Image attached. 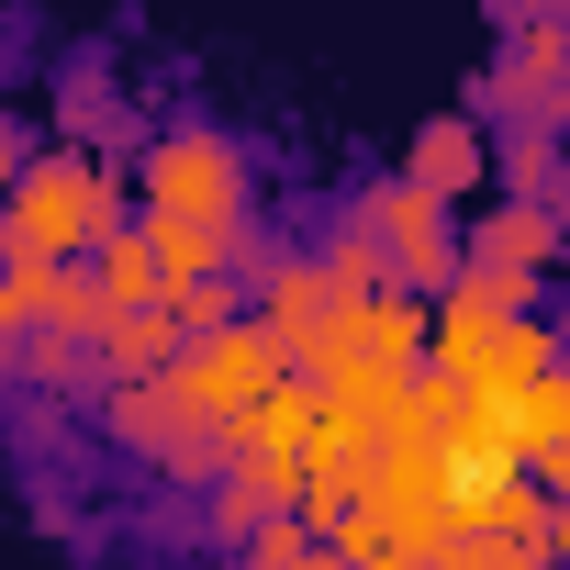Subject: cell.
Wrapping results in <instances>:
<instances>
[{"instance_id":"cell-10","label":"cell","mask_w":570,"mask_h":570,"mask_svg":"<svg viewBox=\"0 0 570 570\" xmlns=\"http://www.w3.org/2000/svg\"><path fill=\"white\" fill-rule=\"evenodd\" d=\"M559 235H570V213L503 202V213H481V224H470V279H537V268L559 257Z\"/></svg>"},{"instance_id":"cell-14","label":"cell","mask_w":570,"mask_h":570,"mask_svg":"<svg viewBox=\"0 0 570 570\" xmlns=\"http://www.w3.org/2000/svg\"><path fill=\"white\" fill-rule=\"evenodd\" d=\"M492 179H503V202H537V213H570V168H559V135H503Z\"/></svg>"},{"instance_id":"cell-5","label":"cell","mask_w":570,"mask_h":570,"mask_svg":"<svg viewBox=\"0 0 570 570\" xmlns=\"http://www.w3.org/2000/svg\"><path fill=\"white\" fill-rule=\"evenodd\" d=\"M481 112H503V135H559L570 124V23L514 12L503 23V68L481 79Z\"/></svg>"},{"instance_id":"cell-3","label":"cell","mask_w":570,"mask_h":570,"mask_svg":"<svg viewBox=\"0 0 570 570\" xmlns=\"http://www.w3.org/2000/svg\"><path fill=\"white\" fill-rule=\"evenodd\" d=\"M146 224H246V146L224 124H168L146 146Z\"/></svg>"},{"instance_id":"cell-6","label":"cell","mask_w":570,"mask_h":570,"mask_svg":"<svg viewBox=\"0 0 570 570\" xmlns=\"http://www.w3.org/2000/svg\"><path fill=\"white\" fill-rule=\"evenodd\" d=\"M112 436L146 448L168 481H224V470H235V436L202 425V414L179 403V381H135V392H112Z\"/></svg>"},{"instance_id":"cell-1","label":"cell","mask_w":570,"mask_h":570,"mask_svg":"<svg viewBox=\"0 0 570 570\" xmlns=\"http://www.w3.org/2000/svg\"><path fill=\"white\" fill-rule=\"evenodd\" d=\"M124 235V168L112 157H79V146H46L0 213V268H90L101 246Z\"/></svg>"},{"instance_id":"cell-19","label":"cell","mask_w":570,"mask_h":570,"mask_svg":"<svg viewBox=\"0 0 570 570\" xmlns=\"http://www.w3.org/2000/svg\"><path fill=\"white\" fill-rule=\"evenodd\" d=\"M503 570H559V559H537V548H514V559H503Z\"/></svg>"},{"instance_id":"cell-11","label":"cell","mask_w":570,"mask_h":570,"mask_svg":"<svg viewBox=\"0 0 570 570\" xmlns=\"http://www.w3.org/2000/svg\"><path fill=\"white\" fill-rule=\"evenodd\" d=\"M57 146H79V157H112V168H124V146H146V135H135V112L112 101V79H101V68H68V79H57Z\"/></svg>"},{"instance_id":"cell-17","label":"cell","mask_w":570,"mask_h":570,"mask_svg":"<svg viewBox=\"0 0 570 570\" xmlns=\"http://www.w3.org/2000/svg\"><path fill=\"white\" fill-rule=\"evenodd\" d=\"M537 559H559V570H570V492L537 514Z\"/></svg>"},{"instance_id":"cell-2","label":"cell","mask_w":570,"mask_h":570,"mask_svg":"<svg viewBox=\"0 0 570 570\" xmlns=\"http://www.w3.org/2000/svg\"><path fill=\"white\" fill-rule=\"evenodd\" d=\"M425 370H436L448 392H470V403H514L525 381L559 370V336H548L537 314L492 303L481 279H459V292L436 303V347H425Z\"/></svg>"},{"instance_id":"cell-16","label":"cell","mask_w":570,"mask_h":570,"mask_svg":"<svg viewBox=\"0 0 570 570\" xmlns=\"http://www.w3.org/2000/svg\"><path fill=\"white\" fill-rule=\"evenodd\" d=\"M12 325H46V268H0V336Z\"/></svg>"},{"instance_id":"cell-18","label":"cell","mask_w":570,"mask_h":570,"mask_svg":"<svg viewBox=\"0 0 570 570\" xmlns=\"http://www.w3.org/2000/svg\"><path fill=\"white\" fill-rule=\"evenodd\" d=\"M23 168H35V146H23L12 124H0V213H12V190H23Z\"/></svg>"},{"instance_id":"cell-9","label":"cell","mask_w":570,"mask_h":570,"mask_svg":"<svg viewBox=\"0 0 570 570\" xmlns=\"http://www.w3.org/2000/svg\"><path fill=\"white\" fill-rule=\"evenodd\" d=\"M403 190H425L436 213H459L470 190H492V124H481V112H436V124H414Z\"/></svg>"},{"instance_id":"cell-13","label":"cell","mask_w":570,"mask_h":570,"mask_svg":"<svg viewBox=\"0 0 570 570\" xmlns=\"http://www.w3.org/2000/svg\"><path fill=\"white\" fill-rule=\"evenodd\" d=\"M90 279H101L112 314H157V303H168V268H157V235H146V224H124V235L90 257Z\"/></svg>"},{"instance_id":"cell-15","label":"cell","mask_w":570,"mask_h":570,"mask_svg":"<svg viewBox=\"0 0 570 570\" xmlns=\"http://www.w3.org/2000/svg\"><path fill=\"white\" fill-rule=\"evenodd\" d=\"M314 548H325V537H314V525H303V514H268V525H257V537H246V570H303V559H314Z\"/></svg>"},{"instance_id":"cell-20","label":"cell","mask_w":570,"mask_h":570,"mask_svg":"<svg viewBox=\"0 0 570 570\" xmlns=\"http://www.w3.org/2000/svg\"><path fill=\"white\" fill-rule=\"evenodd\" d=\"M303 570H347V559H336V548H314V559H303Z\"/></svg>"},{"instance_id":"cell-12","label":"cell","mask_w":570,"mask_h":570,"mask_svg":"<svg viewBox=\"0 0 570 570\" xmlns=\"http://www.w3.org/2000/svg\"><path fill=\"white\" fill-rule=\"evenodd\" d=\"M146 235H157V268H168V292L235 279V257H246V224H146Z\"/></svg>"},{"instance_id":"cell-4","label":"cell","mask_w":570,"mask_h":570,"mask_svg":"<svg viewBox=\"0 0 570 570\" xmlns=\"http://www.w3.org/2000/svg\"><path fill=\"white\" fill-rule=\"evenodd\" d=\"M168 381H179V403H190L202 425H224V436H235V425H246L279 381H292V347H279L268 325H224V336H202Z\"/></svg>"},{"instance_id":"cell-8","label":"cell","mask_w":570,"mask_h":570,"mask_svg":"<svg viewBox=\"0 0 570 570\" xmlns=\"http://www.w3.org/2000/svg\"><path fill=\"white\" fill-rule=\"evenodd\" d=\"M492 425H503V448H514V470L559 503L570 492V358L548 370V381H525L514 403H492Z\"/></svg>"},{"instance_id":"cell-7","label":"cell","mask_w":570,"mask_h":570,"mask_svg":"<svg viewBox=\"0 0 570 570\" xmlns=\"http://www.w3.org/2000/svg\"><path fill=\"white\" fill-rule=\"evenodd\" d=\"M358 224H370V246L392 257V292H459V268H470V246L448 235V213H436L425 190L381 179V190L358 202Z\"/></svg>"}]
</instances>
